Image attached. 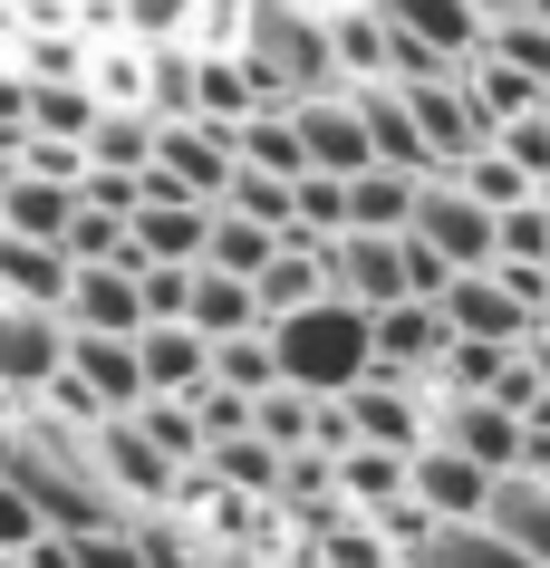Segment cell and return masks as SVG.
I'll list each match as a JSON object with an SVG mask.
<instances>
[{
  "mask_svg": "<svg viewBox=\"0 0 550 568\" xmlns=\"http://www.w3.org/2000/svg\"><path fill=\"white\" fill-rule=\"evenodd\" d=\"M232 49L251 59V78H261V97H271V106H300V97L348 88L338 39H329V0H242Z\"/></svg>",
  "mask_w": 550,
  "mask_h": 568,
  "instance_id": "obj_1",
  "label": "cell"
},
{
  "mask_svg": "<svg viewBox=\"0 0 550 568\" xmlns=\"http://www.w3.org/2000/svg\"><path fill=\"white\" fill-rule=\"evenodd\" d=\"M271 337H280V376L290 386H309V395H348L377 366V308H358V300H309V308H290V318H271Z\"/></svg>",
  "mask_w": 550,
  "mask_h": 568,
  "instance_id": "obj_2",
  "label": "cell"
},
{
  "mask_svg": "<svg viewBox=\"0 0 550 568\" xmlns=\"http://www.w3.org/2000/svg\"><path fill=\"white\" fill-rule=\"evenodd\" d=\"M59 366H68V318L0 290V405H39Z\"/></svg>",
  "mask_w": 550,
  "mask_h": 568,
  "instance_id": "obj_3",
  "label": "cell"
},
{
  "mask_svg": "<svg viewBox=\"0 0 550 568\" xmlns=\"http://www.w3.org/2000/svg\"><path fill=\"white\" fill-rule=\"evenodd\" d=\"M416 232L444 251L454 270H492L502 261V212L473 193L463 174H426V203H416Z\"/></svg>",
  "mask_w": 550,
  "mask_h": 568,
  "instance_id": "obj_4",
  "label": "cell"
},
{
  "mask_svg": "<svg viewBox=\"0 0 550 568\" xmlns=\"http://www.w3.org/2000/svg\"><path fill=\"white\" fill-rule=\"evenodd\" d=\"M329 290L358 308H397V300H426L416 290V241L406 232H338L329 241Z\"/></svg>",
  "mask_w": 550,
  "mask_h": 568,
  "instance_id": "obj_5",
  "label": "cell"
},
{
  "mask_svg": "<svg viewBox=\"0 0 550 568\" xmlns=\"http://www.w3.org/2000/svg\"><path fill=\"white\" fill-rule=\"evenodd\" d=\"M154 174L174 183V193L222 203L232 174H242V135H232L222 116H164V135H154Z\"/></svg>",
  "mask_w": 550,
  "mask_h": 568,
  "instance_id": "obj_6",
  "label": "cell"
},
{
  "mask_svg": "<svg viewBox=\"0 0 550 568\" xmlns=\"http://www.w3.org/2000/svg\"><path fill=\"white\" fill-rule=\"evenodd\" d=\"M97 463H107V481H117V501H126V510L174 501V491H183V473H193V463H174V453L154 444V434H146L136 415H107V424H97Z\"/></svg>",
  "mask_w": 550,
  "mask_h": 568,
  "instance_id": "obj_7",
  "label": "cell"
},
{
  "mask_svg": "<svg viewBox=\"0 0 550 568\" xmlns=\"http://www.w3.org/2000/svg\"><path fill=\"white\" fill-rule=\"evenodd\" d=\"M434 434L454 453H473V463H492V473H521V453H531V424L502 395H463V386L434 395Z\"/></svg>",
  "mask_w": 550,
  "mask_h": 568,
  "instance_id": "obj_8",
  "label": "cell"
},
{
  "mask_svg": "<svg viewBox=\"0 0 550 568\" xmlns=\"http://www.w3.org/2000/svg\"><path fill=\"white\" fill-rule=\"evenodd\" d=\"M213 251V203L203 193H174L164 174H146V203H136V261H203Z\"/></svg>",
  "mask_w": 550,
  "mask_h": 568,
  "instance_id": "obj_9",
  "label": "cell"
},
{
  "mask_svg": "<svg viewBox=\"0 0 550 568\" xmlns=\"http://www.w3.org/2000/svg\"><path fill=\"white\" fill-rule=\"evenodd\" d=\"M68 328H107V337H136L146 328V280H136V261H78V280H68L59 300Z\"/></svg>",
  "mask_w": 550,
  "mask_h": 568,
  "instance_id": "obj_10",
  "label": "cell"
},
{
  "mask_svg": "<svg viewBox=\"0 0 550 568\" xmlns=\"http://www.w3.org/2000/svg\"><path fill=\"white\" fill-rule=\"evenodd\" d=\"M300 135H309V174H367V164H377V135H367L358 88L300 97Z\"/></svg>",
  "mask_w": 550,
  "mask_h": 568,
  "instance_id": "obj_11",
  "label": "cell"
},
{
  "mask_svg": "<svg viewBox=\"0 0 550 568\" xmlns=\"http://www.w3.org/2000/svg\"><path fill=\"white\" fill-rule=\"evenodd\" d=\"M492 463H473V453H454L444 434H426L416 444V501L434 510V520H483V501H492Z\"/></svg>",
  "mask_w": 550,
  "mask_h": 568,
  "instance_id": "obj_12",
  "label": "cell"
},
{
  "mask_svg": "<svg viewBox=\"0 0 550 568\" xmlns=\"http://www.w3.org/2000/svg\"><path fill=\"white\" fill-rule=\"evenodd\" d=\"M444 347H454V318H444V300H397V308H377V366L434 376V366H444ZM434 386H444V376H434Z\"/></svg>",
  "mask_w": 550,
  "mask_h": 568,
  "instance_id": "obj_13",
  "label": "cell"
},
{
  "mask_svg": "<svg viewBox=\"0 0 550 568\" xmlns=\"http://www.w3.org/2000/svg\"><path fill=\"white\" fill-rule=\"evenodd\" d=\"M358 106H367V135H377V164H406V174H444V154L426 145L416 125V97L397 78H358Z\"/></svg>",
  "mask_w": 550,
  "mask_h": 568,
  "instance_id": "obj_14",
  "label": "cell"
},
{
  "mask_svg": "<svg viewBox=\"0 0 550 568\" xmlns=\"http://www.w3.org/2000/svg\"><path fill=\"white\" fill-rule=\"evenodd\" d=\"M136 357H146L154 395H193L213 376V337L193 328V318H146V328H136Z\"/></svg>",
  "mask_w": 550,
  "mask_h": 568,
  "instance_id": "obj_15",
  "label": "cell"
},
{
  "mask_svg": "<svg viewBox=\"0 0 550 568\" xmlns=\"http://www.w3.org/2000/svg\"><path fill=\"white\" fill-rule=\"evenodd\" d=\"M68 366L107 395V415H136L146 405V357H136V337H107V328H68Z\"/></svg>",
  "mask_w": 550,
  "mask_h": 568,
  "instance_id": "obj_16",
  "label": "cell"
},
{
  "mask_svg": "<svg viewBox=\"0 0 550 568\" xmlns=\"http://www.w3.org/2000/svg\"><path fill=\"white\" fill-rule=\"evenodd\" d=\"M416 203H426V174H406V164L348 174V232H416Z\"/></svg>",
  "mask_w": 550,
  "mask_h": 568,
  "instance_id": "obj_17",
  "label": "cell"
},
{
  "mask_svg": "<svg viewBox=\"0 0 550 568\" xmlns=\"http://www.w3.org/2000/svg\"><path fill=\"white\" fill-rule=\"evenodd\" d=\"M78 183H88V174H78ZM78 183H68V174H10V193H0V222H10V232H30V241H68L78 203H88Z\"/></svg>",
  "mask_w": 550,
  "mask_h": 568,
  "instance_id": "obj_18",
  "label": "cell"
},
{
  "mask_svg": "<svg viewBox=\"0 0 550 568\" xmlns=\"http://www.w3.org/2000/svg\"><path fill=\"white\" fill-rule=\"evenodd\" d=\"M329 39H338V68H348V88L397 68V20H387L377 0H329Z\"/></svg>",
  "mask_w": 550,
  "mask_h": 568,
  "instance_id": "obj_19",
  "label": "cell"
},
{
  "mask_svg": "<svg viewBox=\"0 0 550 568\" xmlns=\"http://www.w3.org/2000/svg\"><path fill=\"white\" fill-rule=\"evenodd\" d=\"M193 328L203 337H242V328H271V308H261V280L251 270H193Z\"/></svg>",
  "mask_w": 550,
  "mask_h": 568,
  "instance_id": "obj_20",
  "label": "cell"
},
{
  "mask_svg": "<svg viewBox=\"0 0 550 568\" xmlns=\"http://www.w3.org/2000/svg\"><path fill=\"white\" fill-rule=\"evenodd\" d=\"M406 491H416V453H397V444H348L338 453V501L348 510H387Z\"/></svg>",
  "mask_w": 550,
  "mask_h": 568,
  "instance_id": "obj_21",
  "label": "cell"
},
{
  "mask_svg": "<svg viewBox=\"0 0 550 568\" xmlns=\"http://www.w3.org/2000/svg\"><path fill=\"white\" fill-rule=\"evenodd\" d=\"M377 10H387V20H397L406 39L444 49V59H473V49H483V30H492L473 0H377Z\"/></svg>",
  "mask_w": 550,
  "mask_h": 568,
  "instance_id": "obj_22",
  "label": "cell"
},
{
  "mask_svg": "<svg viewBox=\"0 0 550 568\" xmlns=\"http://www.w3.org/2000/svg\"><path fill=\"white\" fill-rule=\"evenodd\" d=\"M483 520L502 539H521V549L550 568V473H502V481H492V501H483Z\"/></svg>",
  "mask_w": 550,
  "mask_h": 568,
  "instance_id": "obj_23",
  "label": "cell"
},
{
  "mask_svg": "<svg viewBox=\"0 0 550 568\" xmlns=\"http://www.w3.org/2000/svg\"><path fill=\"white\" fill-rule=\"evenodd\" d=\"M154 135H164V116H154V106H97L88 164H107V174H154Z\"/></svg>",
  "mask_w": 550,
  "mask_h": 568,
  "instance_id": "obj_24",
  "label": "cell"
},
{
  "mask_svg": "<svg viewBox=\"0 0 550 568\" xmlns=\"http://www.w3.org/2000/svg\"><path fill=\"white\" fill-rule=\"evenodd\" d=\"M416 568H541L521 539H502L492 520H444V530L416 549Z\"/></svg>",
  "mask_w": 550,
  "mask_h": 568,
  "instance_id": "obj_25",
  "label": "cell"
},
{
  "mask_svg": "<svg viewBox=\"0 0 550 568\" xmlns=\"http://www.w3.org/2000/svg\"><path fill=\"white\" fill-rule=\"evenodd\" d=\"M232 135H242V164H251V174H290V183L309 174V135H300V106H251V116L232 125Z\"/></svg>",
  "mask_w": 550,
  "mask_h": 568,
  "instance_id": "obj_26",
  "label": "cell"
},
{
  "mask_svg": "<svg viewBox=\"0 0 550 568\" xmlns=\"http://www.w3.org/2000/svg\"><path fill=\"white\" fill-rule=\"evenodd\" d=\"M203 463H213V473L232 481L242 501H280V481H290V453H280L271 434H261V424H251V434H222V444L203 453Z\"/></svg>",
  "mask_w": 550,
  "mask_h": 568,
  "instance_id": "obj_27",
  "label": "cell"
},
{
  "mask_svg": "<svg viewBox=\"0 0 550 568\" xmlns=\"http://www.w3.org/2000/svg\"><path fill=\"white\" fill-rule=\"evenodd\" d=\"M97 78H30V125L39 135H78L88 145V125H97Z\"/></svg>",
  "mask_w": 550,
  "mask_h": 568,
  "instance_id": "obj_28",
  "label": "cell"
},
{
  "mask_svg": "<svg viewBox=\"0 0 550 568\" xmlns=\"http://www.w3.org/2000/svg\"><path fill=\"white\" fill-rule=\"evenodd\" d=\"M213 376H222V386H242V395H271V386H290V376H280V337H271V328L213 337Z\"/></svg>",
  "mask_w": 550,
  "mask_h": 568,
  "instance_id": "obj_29",
  "label": "cell"
},
{
  "mask_svg": "<svg viewBox=\"0 0 550 568\" xmlns=\"http://www.w3.org/2000/svg\"><path fill=\"white\" fill-rule=\"evenodd\" d=\"M251 106H271V97H261V78H251V59H242V49H203V116L242 125Z\"/></svg>",
  "mask_w": 550,
  "mask_h": 568,
  "instance_id": "obj_30",
  "label": "cell"
},
{
  "mask_svg": "<svg viewBox=\"0 0 550 568\" xmlns=\"http://www.w3.org/2000/svg\"><path fill=\"white\" fill-rule=\"evenodd\" d=\"M271 251H280V232H271V222H251V212L213 203V251H203L213 270H251V280H261V270H271Z\"/></svg>",
  "mask_w": 550,
  "mask_h": 568,
  "instance_id": "obj_31",
  "label": "cell"
},
{
  "mask_svg": "<svg viewBox=\"0 0 550 568\" xmlns=\"http://www.w3.org/2000/svg\"><path fill=\"white\" fill-rule=\"evenodd\" d=\"M512 366H521V347H512V337H454L434 376H444V386H463V395H492L502 376H512Z\"/></svg>",
  "mask_w": 550,
  "mask_h": 568,
  "instance_id": "obj_32",
  "label": "cell"
},
{
  "mask_svg": "<svg viewBox=\"0 0 550 568\" xmlns=\"http://www.w3.org/2000/svg\"><path fill=\"white\" fill-rule=\"evenodd\" d=\"M444 174H463V183H473V193H483L492 212H512V203H531V193H541V183H531V174L512 164V145H502V135H492V145H473L463 164H444Z\"/></svg>",
  "mask_w": 550,
  "mask_h": 568,
  "instance_id": "obj_33",
  "label": "cell"
},
{
  "mask_svg": "<svg viewBox=\"0 0 550 568\" xmlns=\"http://www.w3.org/2000/svg\"><path fill=\"white\" fill-rule=\"evenodd\" d=\"M203 10L213 0H117L126 39H203Z\"/></svg>",
  "mask_w": 550,
  "mask_h": 568,
  "instance_id": "obj_34",
  "label": "cell"
},
{
  "mask_svg": "<svg viewBox=\"0 0 550 568\" xmlns=\"http://www.w3.org/2000/svg\"><path fill=\"white\" fill-rule=\"evenodd\" d=\"M261 434H271L280 453H300L309 434H319V395H309V386H271V395H261Z\"/></svg>",
  "mask_w": 550,
  "mask_h": 568,
  "instance_id": "obj_35",
  "label": "cell"
},
{
  "mask_svg": "<svg viewBox=\"0 0 550 568\" xmlns=\"http://www.w3.org/2000/svg\"><path fill=\"white\" fill-rule=\"evenodd\" d=\"M78 549H88V568H154L146 539H136V510H117V520H88L78 530Z\"/></svg>",
  "mask_w": 550,
  "mask_h": 568,
  "instance_id": "obj_36",
  "label": "cell"
},
{
  "mask_svg": "<svg viewBox=\"0 0 550 568\" xmlns=\"http://www.w3.org/2000/svg\"><path fill=\"white\" fill-rule=\"evenodd\" d=\"M20 68H30V78H88L97 59H88V39H68V30L59 39H49V30H20Z\"/></svg>",
  "mask_w": 550,
  "mask_h": 568,
  "instance_id": "obj_37",
  "label": "cell"
},
{
  "mask_svg": "<svg viewBox=\"0 0 550 568\" xmlns=\"http://www.w3.org/2000/svg\"><path fill=\"white\" fill-rule=\"evenodd\" d=\"M39 530H59V520L39 510V491H30V481H10V473H0V549H30Z\"/></svg>",
  "mask_w": 550,
  "mask_h": 568,
  "instance_id": "obj_38",
  "label": "cell"
},
{
  "mask_svg": "<svg viewBox=\"0 0 550 568\" xmlns=\"http://www.w3.org/2000/svg\"><path fill=\"white\" fill-rule=\"evenodd\" d=\"M502 261H550V203L541 193L502 212Z\"/></svg>",
  "mask_w": 550,
  "mask_h": 568,
  "instance_id": "obj_39",
  "label": "cell"
},
{
  "mask_svg": "<svg viewBox=\"0 0 550 568\" xmlns=\"http://www.w3.org/2000/svg\"><path fill=\"white\" fill-rule=\"evenodd\" d=\"M502 145H512V164L531 183H550V106H531V116H512L502 125Z\"/></svg>",
  "mask_w": 550,
  "mask_h": 568,
  "instance_id": "obj_40",
  "label": "cell"
},
{
  "mask_svg": "<svg viewBox=\"0 0 550 568\" xmlns=\"http://www.w3.org/2000/svg\"><path fill=\"white\" fill-rule=\"evenodd\" d=\"M20 559H30V568H88V549H78V530H39Z\"/></svg>",
  "mask_w": 550,
  "mask_h": 568,
  "instance_id": "obj_41",
  "label": "cell"
},
{
  "mask_svg": "<svg viewBox=\"0 0 550 568\" xmlns=\"http://www.w3.org/2000/svg\"><path fill=\"white\" fill-rule=\"evenodd\" d=\"M0 125H30V68H0Z\"/></svg>",
  "mask_w": 550,
  "mask_h": 568,
  "instance_id": "obj_42",
  "label": "cell"
},
{
  "mask_svg": "<svg viewBox=\"0 0 550 568\" xmlns=\"http://www.w3.org/2000/svg\"><path fill=\"white\" fill-rule=\"evenodd\" d=\"M473 10H483V20H512V10H521V0H473Z\"/></svg>",
  "mask_w": 550,
  "mask_h": 568,
  "instance_id": "obj_43",
  "label": "cell"
},
{
  "mask_svg": "<svg viewBox=\"0 0 550 568\" xmlns=\"http://www.w3.org/2000/svg\"><path fill=\"white\" fill-rule=\"evenodd\" d=\"M10 20H20V10H10V0H0V30H10Z\"/></svg>",
  "mask_w": 550,
  "mask_h": 568,
  "instance_id": "obj_44",
  "label": "cell"
},
{
  "mask_svg": "<svg viewBox=\"0 0 550 568\" xmlns=\"http://www.w3.org/2000/svg\"><path fill=\"white\" fill-rule=\"evenodd\" d=\"M88 10H117V0H88Z\"/></svg>",
  "mask_w": 550,
  "mask_h": 568,
  "instance_id": "obj_45",
  "label": "cell"
},
{
  "mask_svg": "<svg viewBox=\"0 0 550 568\" xmlns=\"http://www.w3.org/2000/svg\"><path fill=\"white\" fill-rule=\"evenodd\" d=\"M541 203H550V183H541Z\"/></svg>",
  "mask_w": 550,
  "mask_h": 568,
  "instance_id": "obj_46",
  "label": "cell"
}]
</instances>
